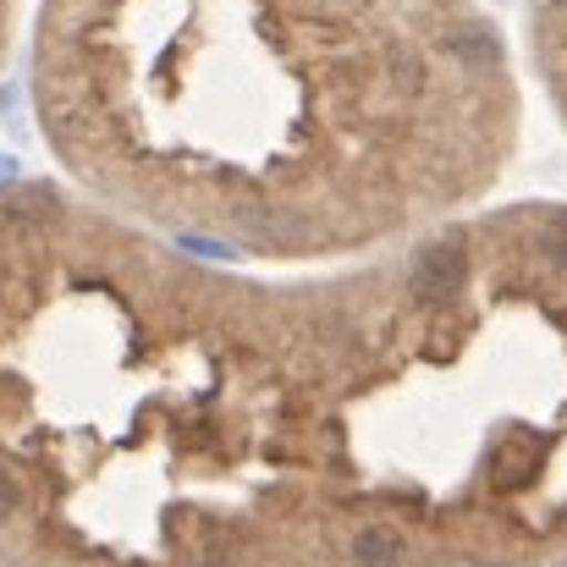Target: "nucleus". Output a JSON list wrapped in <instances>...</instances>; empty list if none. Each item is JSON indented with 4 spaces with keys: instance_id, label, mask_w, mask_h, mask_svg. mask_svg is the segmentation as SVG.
I'll return each instance as SVG.
<instances>
[{
    "instance_id": "2",
    "label": "nucleus",
    "mask_w": 567,
    "mask_h": 567,
    "mask_svg": "<svg viewBox=\"0 0 567 567\" xmlns=\"http://www.w3.org/2000/svg\"><path fill=\"white\" fill-rule=\"evenodd\" d=\"M402 557V546H396V535H385V529H364L359 540H353V563L359 567H391Z\"/></svg>"
},
{
    "instance_id": "1",
    "label": "nucleus",
    "mask_w": 567,
    "mask_h": 567,
    "mask_svg": "<svg viewBox=\"0 0 567 567\" xmlns=\"http://www.w3.org/2000/svg\"><path fill=\"white\" fill-rule=\"evenodd\" d=\"M496 39L446 0H50L39 94L61 161L254 254L370 243L452 198Z\"/></svg>"
},
{
    "instance_id": "3",
    "label": "nucleus",
    "mask_w": 567,
    "mask_h": 567,
    "mask_svg": "<svg viewBox=\"0 0 567 567\" xmlns=\"http://www.w3.org/2000/svg\"><path fill=\"white\" fill-rule=\"evenodd\" d=\"M17 513V485H11V474H0V518H11Z\"/></svg>"
},
{
    "instance_id": "4",
    "label": "nucleus",
    "mask_w": 567,
    "mask_h": 567,
    "mask_svg": "<svg viewBox=\"0 0 567 567\" xmlns=\"http://www.w3.org/2000/svg\"><path fill=\"white\" fill-rule=\"evenodd\" d=\"M0 50H6V0H0Z\"/></svg>"
}]
</instances>
